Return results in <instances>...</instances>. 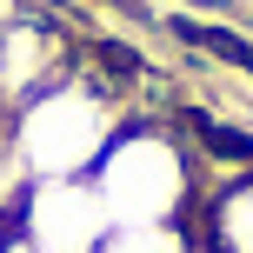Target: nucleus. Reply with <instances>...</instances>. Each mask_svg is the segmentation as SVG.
Listing matches in <instances>:
<instances>
[{"mask_svg": "<svg viewBox=\"0 0 253 253\" xmlns=\"http://www.w3.org/2000/svg\"><path fill=\"white\" fill-rule=\"evenodd\" d=\"M93 193L114 227H187L200 207V153L160 120H126L93 167Z\"/></svg>", "mask_w": 253, "mask_h": 253, "instance_id": "2", "label": "nucleus"}, {"mask_svg": "<svg viewBox=\"0 0 253 253\" xmlns=\"http://www.w3.org/2000/svg\"><path fill=\"white\" fill-rule=\"evenodd\" d=\"M13 233L34 253H100V240L114 233V213L93 193V180H34L13 213Z\"/></svg>", "mask_w": 253, "mask_h": 253, "instance_id": "3", "label": "nucleus"}, {"mask_svg": "<svg viewBox=\"0 0 253 253\" xmlns=\"http://www.w3.org/2000/svg\"><path fill=\"white\" fill-rule=\"evenodd\" d=\"M120 126H126V107L114 100V87L74 67L7 114V140L34 180H93Z\"/></svg>", "mask_w": 253, "mask_h": 253, "instance_id": "1", "label": "nucleus"}, {"mask_svg": "<svg viewBox=\"0 0 253 253\" xmlns=\"http://www.w3.org/2000/svg\"><path fill=\"white\" fill-rule=\"evenodd\" d=\"M27 187H34V173H27V167H20V153H13L7 126H0V227H13V213H20Z\"/></svg>", "mask_w": 253, "mask_h": 253, "instance_id": "6", "label": "nucleus"}, {"mask_svg": "<svg viewBox=\"0 0 253 253\" xmlns=\"http://www.w3.org/2000/svg\"><path fill=\"white\" fill-rule=\"evenodd\" d=\"M0 126H7V107H0Z\"/></svg>", "mask_w": 253, "mask_h": 253, "instance_id": "7", "label": "nucleus"}, {"mask_svg": "<svg viewBox=\"0 0 253 253\" xmlns=\"http://www.w3.org/2000/svg\"><path fill=\"white\" fill-rule=\"evenodd\" d=\"M200 253H253V167L227 173L220 187H200V207L187 220Z\"/></svg>", "mask_w": 253, "mask_h": 253, "instance_id": "4", "label": "nucleus"}, {"mask_svg": "<svg viewBox=\"0 0 253 253\" xmlns=\"http://www.w3.org/2000/svg\"><path fill=\"white\" fill-rule=\"evenodd\" d=\"M100 253H193V233L187 227H114Z\"/></svg>", "mask_w": 253, "mask_h": 253, "instance_id": "5", "label": "nucleus"}, {"mask_svg": "<svg viewBox=\"0 0 253 253\" xmlns=\"http://www.w3.org/2000/svg\"><path fill=\"white\" fill-rule=\"evenodd\" d=\"M193 253H200V247H193Z\"/></svg>", "mask_w": 253, "mask_h": 253, "instance_id": "8", "label": "nucleus"}]
</instances>
